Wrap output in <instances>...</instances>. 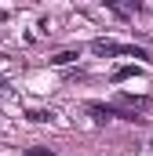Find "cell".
<instances>
[{
	"label": "cell",
	"mask_w": 153,
	"mask_h": 156,
	"mask_svg": "<svg viewBox=\"0 0 153 156\" xmlns=\"http://www.w3.org/2000/svg\"><path fill=\"white\" fill-rule=\"evenodd\" d=\"M26 116H29V120H37V123H44V120H51L55 113H44V109H29Z\"/></svg>",
	"instance_id": "4"
},
{
	"label": "cell",
	"mask_w": 153,
	"mask_h": 156,
	"mask_svg": "<svg viewBox=\"0 0 153 156\" xmlns=\"http://www.w3.org/2000/svg\"><path fill=\"white\" fill-rule=\"evenodd\" d=\"M135 73H139L135 66H120V69L113 73V80H128V76H135Z\"/></svg>",
	"instance_id": "3"
},
{
	"label": "cell",
	"mask_w": 153,
	"mask_h": 156,
	"mask_svg": "<svg viewBox=\"0 0 153 156\" xmlns=\"http://www.w3.org/2000/svg\"><path fill=\"white\" fill-rule=\"evenodd\" d=\"M4 87H7V83H4V80H0V91H4Z\"/></svg>",
	"instance_id": "6"
},
{
	"label": "cell",
	"mask_w": 153,
	"mask_h": 156,
	"mask_svg": "<svg viewBox=\"0 0 153 156\" xmlns=\"http://www.w3.org/2000/svg\"><path fill=\"white\" fill-rule=\"evenodd\" d=\"M91 51L102 55V58L124 55V58H142V62H150V55H146L142 47H135V44H117V40H91Z\"/></svg>",
	"instance_id": "1"
},
{
	"label": "cell",
	"mask_w": 153,
	"mask_h": 156,
	"mask_svg": "<svg viewBox=\"0 0 153 156\" xmlns=\"http://www.w3.org/2000/svg\"><path fill=\"white\" fill-rule=\"evenodd\" d=\"M150 149H153V145H150Z\"/></svg>",
	"instance_id": "7"
},
{
	"label": "cell",
	"mask_w": 153,
	"mask_h": 156,
	"mask_svg": "<svg viewBox=\"0 0 153 156\" xmlns=\"http://www.w3.org/2000/svg\"><path fill=\"white\" fill-rule=\"evenodd\" d=\"M26 156H55L47 145H33V149H26Z\"/></svg>",
	"instance_id": "5"
},
{
	"label": "cell",
	"mask_w": 153,
	"mask_h": 156,
	"mask_svg": "<svg viewBox=\"0 0 153 156\" xmlns=\"http://www.w3.org/2000/svg\"><path fill=\"white\" fill-rule=\"evenodd\" d=\"M80 58V47H73V51H58L55 58H51V66H69V62H76Z\"/></svg>",
	"instance_id": "2"
}]
</instances>
